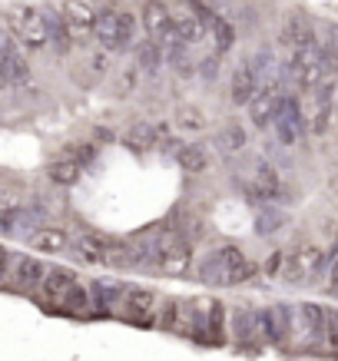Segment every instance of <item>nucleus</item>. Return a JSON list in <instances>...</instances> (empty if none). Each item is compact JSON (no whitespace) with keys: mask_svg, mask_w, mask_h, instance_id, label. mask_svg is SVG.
<instances>
[{"mask_svg":"<svg viewBox=\"0 0 338 361\" xmlns=\"http://www.w3.org/2000/svg\"><path fill=\"white\" fill-rule=\"evenodd\" d=\"M196 275L199 282L216 285V288H236V285L252 282L259 275V265L249 262L239 245H216L209 255L199 259Z\"/></svg>","mask_w":338,"mask_h":361,"instance_id":"nucleus-1","label":"nucleus"},{"mask_svg":"<svg viewBox=\"0 0 338 361\" xmlns=\"http://www.w3.org/2000/svg\"><path fill=\"white\" fill-rule=\"evenodd\" d=\"M143 245H146V269H156V272L173 275V279L193 272L196 252H193V242L186 239L183 232L163 229L156 232L153 239H146Z\"/></svg>","mask_w":338,"mask_h":361,"instance_id":"nucleus-2","label":"nucleus"},{"mask_svg":"<svg viewBox=\"0 0 338 361\" xmlns=\"http://www.w3.org/2000/svg\"><path fill=\"white\" fill-rule=\"evenodd\" d=\"M4 27L17 44H23L27 50H44L50 44V30H47V13L40 7H11L4 13Z\"/></svg>","mask_w":338,"mask_h":361,"instance_id":"nucleus-3","label":"nucleus"},{"mask_svg":"<svg viewBox=\"0 0 338 361\" xmlns=\"http://www.w3.org/2000/svg\"><path fill=\"white\" fill-rule=\"evenodd\" d=\"M99 44L109 54H120L133 44V33H136V13L133 11H120V7H107L97 11V30Z\"/></svg>","mask_w":338,"mask_h":361,"instance_id":"nucleus-4","label":"nucleus"},{"mask_svg":"<svg viewBox=\"0 0 338 361\" xmlns=\"http://www.w3.org/2000/svg\"><path fill=\"white\" fill-rule=\"evenodd\" d=\"M292 335L295 345L302 351H315L318 345H325V308L315 302H302L292 308Z\"/></svg>","mask_w":338,"mask_h":361,"instance_id":"nucleus-5","label":"nucleus"},{"mask_svg":"<svg viewBox=\"0 0 338 361\" xmlns=\"http://www.w3.org/2000/svg\"><path fill=\"white\" fill-rule=\"evenodd\" d=\"M322 269H325V252L318 245H298L295 252H285L282 279L289 285H308L315 282Z\"/></svg>","mask_w":338,"mask_h":361,"instance_id":"nucleus-6","label":"nucleus"},{"mask_svg":"<svg viewBox=\"0 0 338 361\" xmlns=\"http://www.w3.org/2000/svg\"><path fill=\"white\" fill-rule=\"evenodd\" d=\"M272 130L282 146H295V142L302 140V133H306V113H302V99L295 97V93H282L279 106H275V116H272Z\"/></svg>","mask_w":338,"mask_h":361,"instance_id":"nucleus-7","label":"nucleus"},{"mask_svg":"<svg viewBox=\"0 0 338 361\" xmlns=\"http://www.w3.org/2000/svg\"><path fill=\"white\" fill-rule=\"evenodd\" d=\"M259 335H262V345L285 348L292 341V305L275 302V305L259 308Z\"/></svg>","mask_w":338,"mask_h":361,"instance_id":"nucleus-8","label":"nucleus"},{"mask_svg":"<svg viewBox=\"0 0 338 361\" xmlns=\"http://www.w3.org/2000/svg\"><path fill=\"white\" fill-rule=\"evenodd\" d=\"M156 308H159V295L146 285H130V292L120 305V318L130 322L136 329H153L156 322Z\"/></svg>","mask_w":338,"mask_h":361,"instance_id":"nucleus-9","label":"nucleus"},{"mask_svg":"<svg viewBox=\"0 0 338 361\" xmlns=\"http://www.w3.org/2000/svg\"><path fill=\"white\" fill-rule=\"evenodd\" d=\"M325 77H328V70H325V60H322V47L292 54L289 56V63H285V80L295 83V87H302V90L318 87Z\"/></svg>","mask_w":338,"mask_h":361,"instance_id":"nucleus-10","label":"nucleus"},{"mask_svg":"<svg viewBox=\"0 0 338 361\" xmlns=\"http://www.w3.org/2000/svg\"><path fill=\"white\" fill-rule=\"evenodd\" d=\"M229 338L246 351L262 348V335H259V308L249 305V302H239V305L229 312Z\"/></svg>","mask_w":338,"mask_h":361,"instance_id":"nucleus-11","label":"nucleus"},{"mask_svg":"<svg viewBox=\"0 0 338 361\" xmlns=\"http://www.w3.org/2000/svg\"><path fill=\"white\" fill-rule=\"evenodd\" d=\"M169 13H173V30H176V37H179L186 47H196V44H203V40L209 37L206 20H203V13H199L196 0H183V4L169 7Z\"/></svg>","mask_w":338,"mask_h":361,"instance_id":"nucleus-12","label":"nucleus"},{"mask_svg":"<svg viewBox=\"0 0 338 361\" xmlns=\"http://www.w3.org/2000/svg\"><path fill=\"white\" fill-rule=\"evenodd\" d=\"M242 189L252 202H272L282 196V179L265 159H255L249 169V179H242Z\"/></svg>","mask_w":338,"mask_h":361,"instance_id":"nucleus-13","label":"nucleus"},{"mask_svg":"<svg viewBox=\"0 0 338 361\" xmlns=\"http://www.w3.org/2000/svg\"><path fill=\"white\" fill-rule=\"evenodd\" d=\"M282 80H262V87L255 90V97L246 103L249 106V120L252 126H272V116H275V106H279V99H282Z\"/></svg>","mask_w":338,"mask_h":361,"instance_id":"nucleus-14","label":"nucleus"},{"mask_svg":"<svg viewBox=\"0 0 338 361\" xmlns=\"http://www.w3.org/2000/svg\"><path fill=\"white\" fill-rule=\"evenodd\" d=\"M77 272L73 269H66V265H54V269H47L44 279H40V285H37V292H40V298H44V305L56 308L60 312V305H64V298L70 295V288L77 285Z\"/></svg>","mask_w":338,"mask_h":361,"instance_id":"nucleus-15","label":"nucleus"},{"mask_svg":"<svg viewBox=\"0 0 338 361\" xmlns=\"http://www.w3.org/2000/svg\"><path fill=\"white\" fill-rule=\"evenodd\" d=\"M140 20H143V27H146V33H150V40H159L163 47L179 40L176 30H173V13H169V4H163V0H146V4H143Z\"/></svg>","mask_w":338,"mask_h":361,"instance_id":"nucleus-16","label":"nucleus"},{"mask_svg":"<svg viewBox=\"0 0 338 361\" xmlns=\"http://www.w3.org/2000/svg\"><path fill=\"white\" fill-rule=\"evenodd\" d=\"M335 80H322L318 87H312V116H308V130L315 136H325L332 126V113H335Z\"/></svg>","mask_w":338,"mask_h":361,"instance_id":"nucleus-17","label":"nucleus"},{"mask_svg":"<svg viewBox=\"0 0 338 361\" xmlns=\"http://www.w3.org/2000/svg\"><path fill=\"white\" fill-rule=\"evenodd\" d=\"M126 292H130V285L123 279H93L90 282V298H93V308L99 315H120Z\"/></svg>","mask_w":338,"mask_h":361,"instance_id":"nucleus-18","label":"nucleus"},{"mask_svg":"<svg viewBox=\"0 0 338 361\" xmlns=\"http://www.w3.org/2000/svg\"><path fill=\"white\" fill-rule=\"evenodd\" d=\"M47 265L37 259V255H11V272H7V282L17 288V292H37V285L44 279Z\"/></svg>","mask_w":338,"mask_h":361,"instance_id":"nucleus-19","label":"nucleus"},{"mask_svg":"<svg viewBox=\"0 0 338 361\" xmlns=\"http://www.w3.org/2000/svg\"><path fill=\"white\" fill-rule=\"evenodd\" d=\"M60 20L66 23V30H70L73 40L97 30V11L90 7L87 0H64L60 4Z\"/></svg>","mask_w":338,"mask_h":361,"instance_id":"nucleus-20","label":"nucleus"},{"mask_svg":"<svg viewBox=\"0 0 338 361\" xmlns=\"http://www.w3.org/2000/svg\"><path fill=\"white\" fill-rule=\"evenodd\" d=\"M279 40H282V47H289V54H302V50H315L318 37H315V27L312 23H306L302 17H289L282 27V33H279Z\"/></svg>","mask_w":338,"mask_h":361,"instance_id":"nucleus-21","label":"nucleus"},{"mask_svg":"<svg viewBox=\"0 0 338 361\" xmlns=\"http://www.w3.org/2000/svg\"><path fill=\"white\" fill-rule=\"evenodd\" d=\"M109 242L113 239L99 235V232H80L77 242H70V252L77 255L80 262H87V265H107Z\"/></svg>","mask_w":338,"mask_h":361,"instance_id":"nucleus-22","label":"nucleus"},{"mask_svg":"<svg viewBox=\"0 0 338 361\" xmlns=\"http://www.w3.org/2000/svg\"><path fill=\"white\" fill-rule=\"evenodd\" d=\"M23 209H27V199L20 189H0V235H13L20 229Z\"/></svg>","mask_w":338,"mask_h":361,"instance_id":"nucleus-23","label":"nucleus"},{"mask_svg":"<svg viewBox=\"0 0 338 361\" xmlns=\"http://www.w3.org/2000/svg\"><path fill=\"white\" fill-rule=\"evenodd\" d=\"M199 13H203V20H206V30L209 37H212V44H216V54H229L232 47H236V27H232L222 13L209 11V7H203V4H196Z\"/></svg>","mask_w":338,"mask_h":361,"instance_id":"nucleus-24","label":"nucleus"},{"mask_svg":"<svg viewBox=\"0 0 338 361\" xmlns=\"http://www.w3.org/2000/svg\"><path fill=\"white\" fill-rule=\"evenodd\" d=\"M259 87H262V77L249 66V60H246V63L236 66V73H232V80H229V99L236 106H246V103L255 97Z\"/></svg>","mask_w":338,"mask_h":361,"instance_id":"nucleus-25","label":"nucleus"},{"mask_svg":"<svg viewBox=\"0 0 338 361\" xmlns=\"http://www.w3.org/2000/svg\"><path fill=\"white\" fill-rule=\"evenodd\" d=\"M0 63H4L7 83H27V80H30V66H27L20 47L13 44L11 33H7V37H4V44H0Z\"/></svg>","mask_w":338,"mask_h":361,"instance_id":"nucleus-26","label":"nucleus"},{"mask_svg":"<svg viewBox=\"0 0 338 361\" xmlns=\"http://www.w3.org/2000/svg\"><path fill=\"white\" fill-rule=\"evenodd\" d=\"M27 242L37 252H44V255H64V252H70V235L64 229H54V226H37L27 235Z\"/></svg>","mask_w":338,"mask_h":361,"instance_id":"nucleus-27","label":"nucleus"},{"mask_svg":"<svg viewBox=\"0 0 338 361\" xmlns=\"http://www.w3.org/2000/svg\"><path fill=\"white\" fill-rule=\"evenodd\" d=\"M176 163H179L183 173L199 176L212 166V149H209L206 142H186V146H179V153H176Z\"/></svg>","mask_w":338,"mask_h":361,"instance_id":"nucleus-28","label":"nucleus"},{"mask_svg":"<svg viewBox=\"0 0 338 361\" xmlns=\"http://www.w3.org/2000/svg\"><path fill=\"white\" fill-rule=\"evenodd\" d=\"M229 338V315L219 298H209L206 305V345H226Z\"/></svg>","mask_w":338,"mask_h":361,"instance_id":"nucleus-29","label":"nucleus"},{"mask_svg":"<svg viewBox=\"0 0 338 361\" xmlns=\"http://www.w3.org/2000/svg\"><path fill=\"white\" fill-rule=\"evenodd\" d=\"M183 298L176 295H159V308H156V322L153 329L169 331V335H179V325H183Z\"/></svg>","mask_w":338,"mask_h":361,"instance_id":"nucleus-30","label":"nucleus"},{"mask_svg":"<svg viewBox=\"0 0 338 361\" xmlns=\"http://www.w3.org/2000/svg\"><path fill=\"white\" fill-rule=\"evenodd\" d=\"M80 169H83V163H80L73 153L60 156V159H54V163L47 166V176H50V183L54 186H73L80 179Z\"/></svg>","mask_w":338,"mask_h":361,"instance_id":"nucleus-31","label":"nucleus"},{"mask_svg":"<svg viewBox=\"0 0 338 361\" xmlns=\"http://www.w3.org/2000/svg\"><path fill=\"white\" fill-rule=\"evenodd\" d=\"M246 146H249V133H246L242 123H226V126L216 133V149L219 153L236 156V153H242Z\"/></svg>","mask_w":338,"mask_h":361,"instance_id":"nucleus-32","label":"nucleus"},{"mask_svg":"<svg viewBox=\"0 0 338 361\" xmlns=\"http://www.w3.org/2000/svg\"><path fill=\"white\" fill-rule=\"evenodd\" d=\"M173 126H176V133H203L209 126V116L199 110L196 103H183L173 113Z\"/></svg>","mask_w":338,"mask_h":361,"instance_id":"nucleus-33","label":"nucleus"},{"mask_svg":"<svg viewBox=\"0 0 338 361\" xmlns=\"http://www.w3.org/2000/svg\"><path fill=\"white\" fill-rule=\"evenodd\" d=\"M166 63V50L159 40H146V44L136 47V66L146 70V73H159V66Z\"/></svg>","mask_w":338,"mask_h":361,"instance_id":"nucleus-34","label":"nucleus"},{"mask_svg":"<svg viewBox=\"0 0 338 361\" xmlns=\"http://www.w3.org/2000/svg\"><path fill=\"white\" fill-rule=\"evenodd\" d=\"M60 312H66V315H90L93 312V298H90V285H73L70 288V295L64 298V305H60Z\"/></svg>","mask_w":338,"mask_h":361,"instance_id":"nucleus-35","label":"nucleus"},{"mask_svg":"<svg viewBox=\"0 0 338 361\" xmlns=\"http://www.w3.org/2000/svg\"><path fill=\"white\" fill-rule=\"evenodd\" d=\"M156 140H159V130L156 126H150V123H136V126H130L126 130V136H123V142L130 146V149H153Z\"/></svg>","mask_w":338,"mask_h":361,"instance_id":"nucleus-36","label":"nucleus"},{"mask_svg":"<svg viewBox=\"0 0 338 361\" xmlns=\"http://www.w3.org/2000/svg\"><path fill=\"white\" fill-rule=\"evenodd\" d=\"M47 13V30H50V44H54L56 54H66L70 44H73V37L66 30V23L60 20V11H44Z\"/></svg>","mask_w":338,"mask_h":361,"instance_id":"nucleus-37","label":"nucleus"},{"mask_svg":"<svg viewBox=\"0 0 338 361\" xmlns=\"http://www.w3.org/2000/svg\"><path fill=\"white\" fill-rule=\"evenodd\" d=\"M289 222V216H285L282 209H272L269 202H265V209H259V219H255V232L259 235H272V232H279Z\"/></svg>","mask_w":338,"mask_h":361,"instance_id":"nucleus-38","label":"nucleus"},{"mask_svg":"<svg viewBox=\"0 0 338 361\" xmlns=\"http://www.w3.org/2000/svg\"><path fill=\"white\" fill-rule=\"evenodd\" d=\"M169 63H173V70L179 73V77H186V73H193L196 70V60L189 56V47L183 44V40H176V44H169Z\"/></svg>","mask_w":338,"mask_h":361,"instance_id":"nucleus-39","label":"nucleus"},{"mask_svg":"<svg viewBox=\"0 0 338 361\" xmlns=\"http://www.w3.org/2000/svg\"><path fill=\"white\" fill-rule=\"evenodd\" d=\"M325 345L338 355V308H325Z\"/></svg>","mask_w":338,"mask_h":361,"instance_id":"nucleus-40","label":"nucleus"},{"mask_svg":"<svg viewBox=\"0 0 338 361\" xmlns=\"http://www.w3.org/2000/svg\"><path fill=\"white\" fill-rule=\"evenodd\" d=\"M249 66L255 70V73H259L262 80H265V73L272 70V50H269V47H262V50H255V54L249 56Z\"/></svg>","mask_w":338,"mask_h":361,"instance_id":"nucleus-41","label":"nucleus"},{"mask_svg":"<svg viewBox=\"0 0 338 361\" xmlns=\"http://www.w3.org/2000/svg\"><path fill=\"white\" fill-rule=\"evenodd\" d=\"M282 265H285V252L279 249V252H272V255H269V262L262 265V272L269 275V279H279V275H282Z\"/></svg>","mask_w":338,"mask_h":361,"instance_id":"nucleus-42","label":"nucleus"},{"mask_svg":"<svg viewBox=\"0 0 338 361\" xmlns=\"http://www.w3.org/2000/svg\"><path fill=\"white\" fill-rule=\"evenodd\" d=\"M216 70H219V54H216V56H206V60L199 63V73H203L206 80L216 77Z\"/></svg>","mask_w":338,"mask_h":361,"instance_id":"nucleus-43","label":"nucleus"},{"mask_svg":"<svg viewBox=\"0 0 338 361\" xmlns=\"http://www.w3.org/2000/svg\"><path fill=\"white\" fill-rule=\"evenodd\" d=\"M7 272H11V252L7 245H0V285L7 282Z\"/></svg>","mask_w":338,"mask_h":361,"instance_id":"nucleus-44","label":"nucleus"},{"mask_svg":"<svg viewBox=\"0 0 338 361\" xmlns=\"http://www.w3.org/2000/svg\"><path fill=\"white\" fill-rule=\"evenodd\" d=\"M328 288H332V292L338 295V259L332 262V272H328Z\"/></svg>","mask_w":338,"mask_h":361,"instance_id":"nucleus-45","label":"nucleus"},{"mask_svg":"<svg viewBox=\"0 0 338 361\" xmlns=\"http://www.w3.org/2000/svg\"><path fill=\"white\" fill-rule=\"evenodd\" d=\"M335 113H338V99H335Z\"/></svg>","mask_w":338,"mask_h":361,"instance_id":"nucleus-46","label":"nucleus"}]
</instances>
